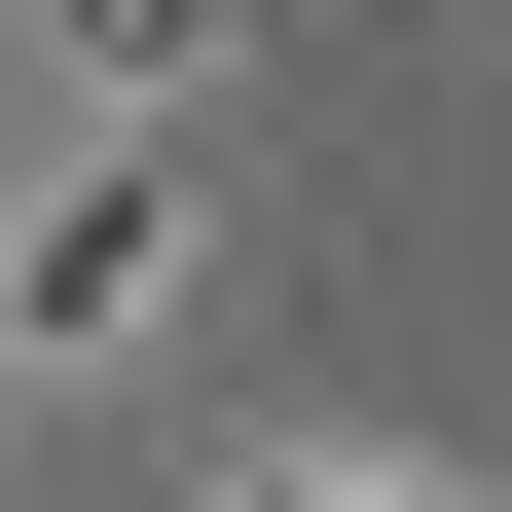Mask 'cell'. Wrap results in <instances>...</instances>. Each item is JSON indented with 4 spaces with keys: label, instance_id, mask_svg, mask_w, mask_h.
<instances>
[{
    "label": "cell",
    "instance_id": "1",
    "mask_svg": "<svg viewBox=\"0 0 512 512\" xmlns=\"http://www.w3.org/2000/svg\"><path fill=\"white\" fill-rule=\"evenodd\" d=\"M147 293H183V220H147V147H110V183H37V220H0V330H37V366H110V330H147Z\"/></svg>",
    "mask_w": 512,
    "mask_h": 512
},
{
    "label": "cell",
    "instance_id": "2",
    "mask_svg": "<svg viewBox=\"0 0 512 512\" xmlns=\"http://www.w3.org/2000/svg\"><path fill=\"white\" fill-rule=\"evenodd\" d=\"M37 74H74V110H183V74H220V0H37Z\"/></svg>",
    "mask_w": 512,
    "mask_h": 512
},
{
    "label": "cell",
    "instance_id": "3",
    "mask_svg": "<svg viewBox=\"0 0 512 512\" xmlns=\"http://www.w3.org/2000/svg\"><path fill=\"white\" fill-rule=\"evenodd\" d=\"M256 512H403V476H256Z\"/></svg>",
    "mask_w": 512,
    "mask_h": 512
}]
</instances>
